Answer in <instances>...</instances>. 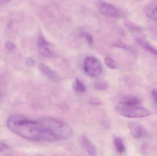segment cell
Wrapping results in <instances>:
<instances>
[{
	"label": "cell",
	"instance_id": "1",
	"mask_svg": "<svg viewBox=\"0 0 157 156\" xmlns=\"http://www.w3.org/2000/svg\"><path fill=\"white\" fill-rule=\"evenodd\" d=\"M116 110L120 115L129 118H144L150 114L147 109L140 105L124 106L119 104L116 106Z\"/></svg>",
	"mask_w": 157,
	"mask_h": 156
},
{
	"label": "cell",
	"instance_id": "2",
	"mask_svg": "<svg viewBox=\"0 0 157 156\" xmlns=\"http://www.w3.org/2000/svg\"><path fill=\"white\" fill-rule=\"evenodd\" d=\"M85 72L91 77H97L102 72V66L99 60L95 57H86L83 61Z\"/></svg>",
	"mask_w": 157,
	"mask_h": 156
},
{
	"label": "cell",
	"instance_id": "3",
	"mask_svg": "<svg viewBox=\"0 0 157 156\" xmlns=\"http://www.w3.org/2000/svg\"><path fill=\"white\" fill-rule=\"evenodd\" d=\"M97 7L101 13L107 16L113 18H120L123 16V13L121 9L108 3L99 2Z\"/></svg>",
	"mask_w": 157,
	"mask_h": 156
},
{
	"label": "cell",
	"instance_id": "4",
	"mask_svg": "<svg viewBox=\"0 0 157 156\" xmlns=\"http://www.w3.org/2000/svg\"><path fill=\"white\" fill-rule=\"evenodd\" d=\"M37 47L41 54L46 57L55 58L57 55L53 50L51 49L50 44L45 38L40 36L37 39Z\"/></svg>",
	"mask_w": 157,
	"mask_h": 156
},
{
	"label": "cell",
	"instance_id": "5",
	"mask_svg": "<svg viewBox=\"0 0 157 156\" xmlns=\"http://www.w3.org/2000/svg\"><path fill=\"white\" fill-rule=\"evenodd\" d=\"M128 128L131 134L135 138L140 139L147 136V130L141 124L136 122L130 123L128 125Z\"/></svg>",
	"mask_w": 157,
	"mask_h": 156
},
{
	"label": "cell",
	"instance_id": "6",
	"mask_svg": "<svg viewBox=\"0 0 157 156\" xmlns=\"http://www.w3.org/2000/svg\"><path fill=\"white\" fill-rule=\"evenodd\" d=\"M39 68L42 74H44L48 78L54 82H58L60 80L59 74L52 69L47 65L43 63H40L39 65Z\"/></svg>",
	"mask_w": 157,
	"mask_h": 156
},
{
	"label": "cell",
	"instance_id": "7",
	"mask_svg": "<svg viewBox=\"0 0 157 156\" xmlns=\"http://www.w3.org/2000/svg\"><path fill=\"white\" fill-rule=\"evenodd\" d=\"M81 145L89 154L91 156L96 155L97 151L93 143L85 135H83L80 138Z\"/></svg>",
	"mask_w": 157,
	"mask_h": 156
},
{
	"label": "cell",
	"instance_id": "8",
	"mask_svg": "<svg viewBox=\"0 0 157 156\" xmlns=\"http://www.w3.org/2000/svg\"><path fill=\"white\" fill-rule=\"evenodd\" d=\"M144 11L148 18L157 23V1L152 2L147 5Z\"/></svg>",
	"mask_w": 157,
	"mask_h": 156
},
{
	"label": "cell",
	"instance_id": "9",
	"mask_svg": "<svg viewBox=\"0 0 157 156\" xmlns=\"http://www.w3.org/2000/svg\"><path fill=\"white\" fill-rule=\"evenodd\" d=\"M119 104L124 106H137L141 104V100L136 96L128 95L122 98Z\"/></svg>",
	"mask_w": 157,
	"mask_h": 156
},
{
	"label": "cell",
	"instance_id": "10",
	"mask_svg": "<svg viewBox=\"0 0 157 156\" xmlns=\"http://www.w3.org/2000/svg\"><path fill=\"white\" fill-rule=\"evenodd\" d=\"M136 43L146 51L154 56H157V49L152 46L148 41L142 38L138 37L136 39Z\"/></svg>",
	"mask_w": 157,
	"mask_h": 156
},
{
	"label": "cell",
	"instance_id": "11",
	"mask_svg": "<svg viewBox=\"0 0 157 156\" xmlns=\"http://www.w3.org/2000/svg\"><path fill=\"white\" fill-rule=\"evenodd\" d=\"M113 45L115 47L127 50V51L131 52L132 54H133V55H136V51L130 45L124 44V43L120 41H117L113 43Z\"/></svg>",
	"mask_w": 157,
	"mask_h": 156
},
{
	"label": "cell",
	"instance_id": "12",
	"mask_svg": "<svg viewBox=\"0 0 157 156\" xmlns=\"http://www.w3.org/2000/svg\"><path fill=\"white\" fill-rule=\"evenodd\" d=\"M114 146L118 153L123 154L125 151V147L122 140L120 137H116L113 140Z\"/></svg>",
	"mask_w": 157,
	"mask_h": 156
},
{
	"label": "cell",
	"instance_id": "13",
	"mask_svg": "<svg viewBox=\"0 0 157 156\" xmlns=\"http://www.w3.org/2000/svg\"><path fill=\"white\" fill-rule=\"evenodd\" d=\"M124 25L128 29L133 32H138L143 30V27L129 20H125Z\"/></svg>",
	"mask_w": 157,
	"mask_h": 156
},
{
	"label": "cell",
	"instance_id": "14",
	"mask_svg": "<svg viewBox=\"0 0 157 156\" xmlns=\"http://www.w3.org/2000/svg\"><path fill=\"white\" fill-rule=\"evenodd\" d=\"M109 84L105 80H98L94 83V88L98 91H104L109 88Z\"/></svg>",
	"mask_w": 157,
	"mask_h": 156
},
{
	"label": "cell",
	"instance_id": "15",
	"mask_svg": "<svg viewBox=\"0 0 157 156\" xmlns=\"http://www.w3.org/2000/svg\"><path fill=\"white\" fill-rule=\"evenodd\" d=\"M73 87L74 90L77 92L84 93L86 90V86L84 83L78 78L75 79Z\"/></svg>",
	"mask_w": 157,
	"mask_h": 156
},
{
	"label": "cell",
	"instance_id": "16",
	"mask_svg": "<svg viewBox=\"0 0 157 156\" xmlns=\"http://www.w3.org/2000/svg\"><path fill=\"white\" fill-rule=\"evenodd\" d=\"M104 63L107 67L110 69L114 70L117 68V64L114 61V60L113 59L110 57H106L104 59Z\"/></svg>",
	"mask_w": 157,
	"mask_h": 156
},
{
	"label": "cell",
	"instance_id": "17",
	"mask_svg": "<svg viewBox=\"0 0 157 156\" xmlns=\"http://www.w3.org/2000/svg\"><path fill=\"white\" fill-rule=\"evenodd\" d=\"M80 36L84 37L85 38L89 45H92L93 43V38L90 34L86 32H82L80 33Z\"/></svg>",
	"mask_w": 157,
	"mask_h": 156
},
{
	"label": "cell",
	"instance_id": "18",
	"mask_svg": "<svg viewBox=\"0 0 157 156\" xmlns=\"http://www.w3.org/2000/svg\"><path fill=\"white\" fill-rule=\"evenodd\" d=\"M90 103L91 105L94 106H99L102 104V101L99 98L93 97L90 100Z\"/></svg>",
	"mask_w": 157,
	"mask_h": 156
},
{
	"label": "cell",
	"instance_id": "19",
	"mask_svg": "<svg viewBox=\"0 0 157 156\" xmlns=\"http://www.w3.org/2000/svg\"><path fill=\"white\" fill-rule=\"evenodd\" d=\"M35 61L33 58L31 57H28L26 59L25 61L26 65L29 67H33L35 66Z\"/></svg>",
	"mask_w": 157,
	"mask_h": 156
},
{
	"label": "cell",
	"instance_id": "20",
	"mask_svg": "<svg viewBox=\"0 0 157 156\" xmlns=\"http://www.w3.org/2000/svg\"><path fill=\"white\" fill-rule=\"evenodd\" d=\"M6 48L8 51H12L14 50L15 49V46L12 42L8 41L6 44Z\"/></svg>",
	"mask_w": 157,
	"mask_h": 156
},
{
	"label": "cell",
	"instance_id": "21",
	"mask_svg": "<svg viewBox=\"0 0 157 156\" xmlns=\"http://www.w3.org/2000/svg\"><path fill=\"white\" fill-rule=\"evenodd\" d=\"M151 95L154 102L157 105V89H153L151 92Z\"/></svg>",
	"mask_w": 157,
	"mask_h": 156
},
{
	"label": "cell",
	"instance_id": "22",
	"mask_svg": "<svg viewBox=\"0 0 157 156\" xmlns=\"http://www.w3.org/2000/svg\"><path fill=\"white\" fill-rule=\"evenodd\" d=\"M8 148V146L3 142H0V153L5 152Z\"/></svg>",
	"mask_w": 157,
	"mask_h": 156
},
{
	"label": "cell",
	"instance_id": "23",
	"mask_svg": "<svg viewBox=\"0 0 157 156\" xmlns=\"http://www.w3.org/2000/svg\"><path fill=\"white\" fill-rule=\"evenodd\" d=\"M11 0H0V5L4 4L10 2Z\"/></svg>",
	"mask_w": 157,
	"mask_h": 156
}]
</instances>
